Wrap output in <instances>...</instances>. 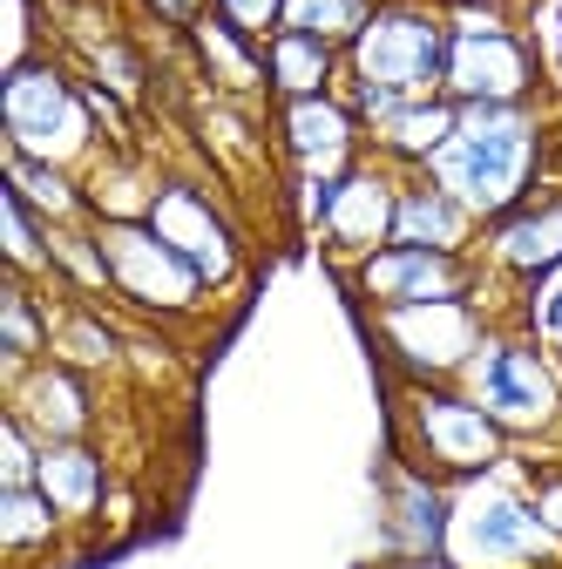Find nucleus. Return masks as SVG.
<instances>
[{"label": "nucleus", "instance_id": "obj_1", "mask_svg": "<svg viewBox=\"0 0 562 569\" xmlns=\"http://www.w3.org/2000/svg\"><path fill=\"white\" fill-rule=\"evenodd\" d=\"M549 157H555L549 102H461V122L441 142V157L428 163V177L454 190L481 224H495L502 210L555 183Z\"/></svg>", "mask_w": 562, "mask_h": 569}, {"label": "nucleus", "instance_id": "obj_2", "mask_svg": "<svg viewBox=\"0 0 562 569\" xmlns=\"http://www.w3.org/2000/svg\"><path fill=\"white\" fill-rule=\"evenodd\" d=\"M461 387L495 413V427L522 455H549L562 441V360L535 332H522L515 319L488 326V339L474 346Z\"/></svg>", "mask_w": 562, "mask_h": 569}, {"label": "nucleus", "instance_id": "obj_3", "mask_svg": "<svg viewBox=\"0 0 562 569\" xmlns=\"http://www.w3.org/2000/svg\"><path fill=\"white\" fill-rule=\"evenodd\" d=\"M448 556L461 569H562V536L542 522L535 495H529L522 448L495 475H474L454 488Z\"/></svg>", "mask_w": 562, "mask_h": 569}, {"label": "nucleus", "instance_id": "obj_4", "mask_svg": "<svg viewBox=\"0 0 562 569\" xmlns=\"http://www.w3.org/2000/svg\"><path fill=\"white\" fill-rule=\"evenodd\" d=\"M393 455L461 488L474 475H495L515 455V441L461 380H434V387L393 380Z\"/></svg>", "mask_w": 562, "mask_h": 569}, {"label": "nucleus", "instance_id": "obj_5", "mask_svg": "<svg viewBox=\"0 0 562 569\" xmlns=\"http://www.w3.org/2000/svg\"><path fill=\"white\" fill-rule=\"evenodd\" d=\"M0 129H8V150L68 163V170H89L109 150V136L82 96V76L61 54L8 61V76H0Z\"/></svg>", "mask_w": 562, "mask_h": 569}, {"label": "nucleus", "instance_id": "obj_6", "mask_svg": "<svg viewBox=\"0 0 562 569\" xmlns=\"http://www.w3.org/2000/svg\"><path fill=\"white\" fill-rule=\"evenodd\" d=\"M549 68L515 0H448V82L454 102H542Z\"/></svg>", "mask_w": 562, "mask_h": 569}, {"label": "nucleus", "instance_id": "obj_7", "mask_svg": "<svg viewBox=\"0 0 562 569\" xmlns=\"http://www.w3.org/2000/svg\"><path fill=\"white\" fill-rule=\"evenodd\" d=\"M495 326L488 299H441V306H387L367 312V332L380 346V360L393 380L407 387H434V380H461L474 346Z\"/></svg>", "mask_w": 562, "mask_h": 569}, {"label": "nucleus", "instance_id": "obj_8", "mask_svg": "<svg viewBox=\"0 0 562 569\" xmlns=\"http://www.w3.org/2000/svg\"><path fill=\"white\" fill-rule=\"evenodd\" d=\"M345 82H380L400 96H441L448 82V8L441 0H380L345 48Z\"/></svg>", "mask_w": 562, "mask_h": 569}, {"label": "nucleus", "instance_id": "obj_9", "mask_svg": "<svg viewBox=\"0 0 562 569\" xmlns=\"http://www.w3.org/2000/svg\"><path fill=\"white\" fill-rule=\"evenodd\" d=\"M102 238V258H109V278H116V306L143 312L150 326H170V319H203L210 306V284L197 278V264L163 244L143 218H116V224H96Z\"/></svg>", "mask_w": 562, "mask_h": 569}, {"label": "nucleus", "instance_id": "obj_10", "mask_svg": "<svg viewBox=\"0 0 562 569\" xmlns=\"http://www.w3.org/2000/svg\"><path fill=\"white\" fill-rule=\"evenodd\" d=\"M163 244H177L197 278L210 284V299H231L238 284H244V231L231 218V203L210 190L203 177H183V170H163L157 197H150V218H143Z\"/></svg>", "mask_w": 562, "mask_h": 569}, {"label": "nucleus", "instance_id": "obj_11", "mask_svg": "<svg viewBox=\"0 0 562 569\" xmlns=\"http://www.w3.org/2000/svg\"><path fill=\"white\" fill-rule=\"evenodd\" d=\"M339 278H345V292H353L360 312L441 306V299H495V284H488L474 251H428V244H380L360 264H345Z\"/></svg>", "mask_w": 562, "mask_h": 569}, {"label": "nucleus", "instance_id": "obj_12", "mask_svg": "<svg viewBox=\"0 0 562 569\" xmlns=\"http://www.w3.org/2000/svg\"><path fill=\"white\" fill-rule=\"evenodd\" d=\"M474 258H481L488 284H502L509 306H522L529 284H542L549 271H562V183H542L529 203L502 210L495 224H481Z\"/></svg>", "mask_w": 562, "mask_h": 569}, {"label": "nucleus", "instance_id": "obj_13", "mask_svg": "<svg viewBox=\"0 0 562 569\" xmlns=\"http://www.w3.org/2000/svg\"><path fill=\"white\" fill-rule=\"evenodd\" d=\"M271 136H278V157H285V177H345L353 163L373 157V136H367L360 109L339 89L271 102Z\"/></svg>", "mask_w": 562, "mask_h": 569}, {"label": "nucleus", "instance_id": "obj_14", "mask_svg": "<svg viewBox=\"0 0 562 569\" xmlns=\"http://www.w3.org/2000/svg\"><path fill=\"white\" fill-rule=\"evenodd\" d=\"M448 529H454V481L387 455L380 516H373L380 556H448Z\"/></svg>", "mask_w": 562, "mask_h": 569}, {"label": "nucleus", "instance_id": "obj_15", "mask_svg": "<svg viewBox=\"0 0 562 569\" xmlns=\"http://www.w3.org/2000/svg\"><path fill=\"white\" fill-rule=\"evenodd\" d=\"M393 203H400V170H393V163H380V157L353 163V170L339 177L332 210H325V224H319L325 258L345 271V264H360L367 251L393 244Z\"/></svg>", "mask_w": 562, "mask_h": 569}, {"label": "nucleus", "instance_id": "obj_16", "mask_svg": "<svg viewBox=\"0 0 562 569\" xmlns=\"http://www.w3.org/2000/svg\"><path fill=\"white\" fill-rule=\"evenodd\" d=\"M8 413L28 420L41 441H89L96 427V373L68 367V360H34L28 373L8 380Z\"/></svg>", "mask_w": 562, "mask_h": 569}, {"label": "nucleus", "instance_id": "obj_17", "mask_svg": "<svg viewBox=\"0 0 562 569\" xmlns=\"http://www.w3.org/2000/svg\"><path fill=\"white\" fill-rule=\"evenodd\" d=\"M393 244H428V251H474L481 218L441 190L428 170H400V203H393Z\"/></svg>", "mask_w": 562, "mask_h": 569}, {"label": "nucleus", "instance_id": "obj_18", "mask_svg": "<svg viewBox=\"0 0 562 569\" xmlns=\"http://www.w3.org/2000/svg\"><path fill=\"white\" fill-rule=\"evenodd\" d=\"M34 488L54 502V516H61L68 529L102 522L109 495H116L109 461H102L96 441H41V475H34Z\"/></svg>", "mask_w": 562, "mask_h": 569}, {"label": "nucleus", "instance_id": "obj_19", "mask_svg": "<svg viewBox=\"0 0 562 569\" xmlns=\"http://www.w3.org/2000/svg\"><path fill=\"white\" fill-rule=\"evenodd\" d=\"M183 41H190V61H197L203 89H218V96H231V102H251V109L271 102V89H264V41L238 34L224 14L190 21Z\"/></svg>", "mask_w": 562, "mask_h": 569}, {"label": "nucleus", "instance_id": "obj_20", "mask_svg": "<svg viewBox=\"0 0 562 569\" xmlns=\"http://www.w3.org/2000/svg\"><path fill=\"white\" fill-rule=\"evenodd\" d=\"M264 89H271V102L345 89V48H332L319 34H299V28H278L264 41Z\"/></svg>", "mask_w": 562, "mask_h": 569}, {"label": "nucleus", "instance_id": "obj_21", "mask_svg": "<svg viewBox=\"0 0 562 569\" xmlns=\"http://www.w3.org/2000/svg\"><path fill=\"white\" fill-rule=\"evenodd\" d=\"M48 352L68 360V367H82V373H116L129 360V339H122V326L109 319L102 299L54 292V339H48Z\"/></svg>", "mask_w": 562, "mask_h": 569}, {"label": "nucleus", "instance_id": "obj_22", "mask_svg": "<svg viewBox=\"0 0 562 569\" xmlns=\"http://www.w3.org/2000/svg\"><path fill=\"white\" fill-rule=\"evenodd\" d=\"M454 122H461L454 96H413L393 122L373 129V157L393 163V170H428L441 157V142L454 136Z\"/></svg>", "mask_w": 562, "mask_h": 569}, {"label": "nucleus", "instance_id": "obj_23", "mask_svg": "<svg viewBox=\"0 0 562 569\" xmlns=\"http://www.w3.org/2000/svg\"><path fill=\"white\" fill-rule=\"evenodd\" d=\"M54 339V299H41V284L8 271L0 278V373H28L34 360H48Z\"/></svg>", "mask_w": 562, "mask_h": 569}, {"label": "nucleus", "instance_id": "obj_24", "mask_svg": "<svg viewBox=\"0 0 562 569\" xmlns=\"http://www.w3.org/2000/svg\"><path fill=\"white\" fill-rule=\"evenodd\" d=\"M0 183L21 190L48 224H96V210H89V177L68 170V163H41V157L8 150V157H0Z\"/></svg>", "mask_w": 562, "mask_h": 569}, {"label": "nucleus", "instance_id": "obj_25", "mask_svg": "<svg viewBox=\"0 0 562 569\" xmlns=\"http://www.w3.org/2000/svg\"><path fill=\"white\" fill-rule=\"evenodd\" d=\"M89 210H96V224H116V218H150V197L163 183V170L150 157H136V150H102L89 170Z\"/></svg>", "mask_w": 562, "mask_h": 569}, {"label": "nucleus", "instance_id": "obj_26", "mask_svg": "<svg viewBox=\"0 0 562 569\" xmlns=\"http://www.w3.org/2000/svg\"><path fill=\"white\" fill-rule=\"evenodd\" d=\"M0 251H8V271L54 284V224L8 183H0Z\"/></svg>", "mask_w": 562, "mask_h": 569}, {"label": "nucleus", "instance_id": "obj_27", "mask_svg": "<svg viewBox=\"0 0 562 569\" xmlns=\"http://www.w3.org/2000/svg\"><path fill=\"white\" fill-rule=\"evenodd\" d=\"M54 292L68 299H116V278H109V258H102V238L96 224H54Z\"/></svg>", "mask_w": 562, "mask_h": 569}, {"label": "nucleus", "instance_id": "obj_28", "mask_svg": "<svg viewBox=\"0 0 562 569\" xmlns=\"http://www.w3.org/2000/svg\"><path fill=\"white\" fill-rule=\"evenodd\" d=\"M61 516L41 488H0V549H8L14 562H34L61 542Z\"/></svg>", "mask_w": 562, "mask_h": 569}, {"label": "nucleus", "instance_id": "obj_29", "mask_svg": "<svg viewBox=\"0 0 562 569\" xmlns=\"http://www.w3.org/2000/svg\"><path fill=\"white\" fill-rule=\"evenodd\" d=\"M76 54H82V76L102 82V89H116L122 102H143L150 96V68H143V54H136L129 34H76Z\"/></svg>", "mask_w": 562, "mask_h": 569}, {"label": "nucleus", "instance_id": "obj_30", "mask_svg": "<svg viewBox=\"0 0 562 569\" xmlns=\"http://www.w3.org/2000/svg\"><path fill=\"white\" fill-rule=\"evenodd\" d=\"M380 0H285V28L299 34H319L332 48H353V34L373 21Z\"/></svg>", "mask_w": 562, "mask_h": 569}, {"label": "nucleus", "instance_id": "obj_31", "mask_svg": "<svg viewBox=\"0 0 562 569\" xmlns=\"http://www.w3.org/2000/svg\"><path fill=\"white\" fill-rule=\"evenodd\" d=\"M515 326L535 332V339L555 352V360H562V271H549L542 284H529L522 306H515Z\"/></svg>", "mask_w": 562, "mask_h": 569}, {"label": "nucleus", "instance_id": "obj_32", "mask_svg": "<svg viewBox=\"0 0 562 569\" xmlns=\"http://www.w3.org/2000/svg\"><path fill=\"white\" fill-rule=\"evenodd\" d=\"M41 475V435L28 420L0 413V488H34Z\"/></svg>", "mask_w": 562, "mask_h": 569}, {"label": "nucleus", "instance_id": "obj_33", "mask_svg": "<svg viewBox=\"0 0 562 569\" xmlns=\"http://www.w3.org/2000/svg\"><path fill=\"white\" fill-rule=\"evenodd\" d=\"M210 14H224L251 41H271L278 28H285V0H210Z\"/></svg>", "mask_w": 562, "mask_h": 569}, {"label": "nucleus", "instance_id": "obj_34", "mask_svg": "<svg viewBox=\"0 0 562 569\" xmlns=\"http://www.w3.org/2000/svg\"><path fill=\"white\" fill-rule=\"evenodd\" d=\"M522 28H529V41H535L542 68H549V76H555V68H562V0H529V14H522Z\"/></svg>", "mask_w": 562, "mask_h": 569}, {"label": "nucleus", "instance_id": "obj_35", "mask_svg": "<svg viewBox=\"0 0 562 569\" xmlns=\"http://www.w3.org/2000/svg\"><path fill=\"white\" fill-rule=\"evenodd\" d=\"M529 495H535V509H542V522L562 536V455H542L535 468H529Z\"/></svg>", "mask_w": 562, "mask_h": 569}, {"label": "nucleus", "instance_id": "obj_36", "mask_svg": "<svg viewBox=\"0 0 562 569\" xmlns=\"http://www.w3.org/2000/svg\"><path fill=\"white\" fill-rule=\"evenodd\" d=\"M143 14L163 21V28H190V21L210 14V0H143Z\"/></svg>", "mask_w": 562, "mask_h": 569}, {"label": "nucleus", "instance_id": "obj_37", "mask_svg": "<svg viewBox=\"0 0 562 569\" xmlns=\"http://www.w3.org/2000/svg\"><path fill=\"white\" fill-rule=\"evenodd\" d=\"M373 569H461L454 556H380Z\"/></svg>", "mask_w": 562, "mask_h": 569}, {"label": "nucleus", "instance_id": "obj_38", "mask_svg": "<svg viewBox=\"0 0 562 569\" xmlns=\"http://www.w3.org/2000/svg\"><path fill=\"white\" fill-rule=\"evenodd\" d=\"M549 455H562V441H555V448H549Z\"/></svg>", "mask_w": 562, "mask_h": 569}, {"label": "nucleus", "instance_id": "obj_39", "mask_svg": "<svg viewBox=\"0 0 562 569\" xmlns=\"http://www.w3.org/2000/svg\"><path fill=\"white\" fill-rule=\"evenodd\" d=\"M441 8H448V0H441Z\"/></svg>", "mask_w": 562, "mask_h": 569}]
</instances>
